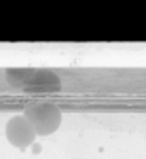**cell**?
Returning a JSON list of instances; mask_svg holds the SVG:
<instances>
[{
  "label": "cell",
  "mask_w": 146,
  "mask_h": 159,
  "mask_svg": "<svg viewBox=\"0 0 146 159\" xmlns=\"http://www.w3.org/2000/svg\"><path fill=\"white\" fill-rule=\"evenodd\" d=\"M24 118L32 125L37 135H49L61 123V111L51 103H32L24 110Z\"/></svg>",
  "instance_id": "cell-1"
},
{
  "label": "cell",
  "mask_w": 146,
  "mask_h": 159,
  "mask_svg": "<svg viewBox=\"0 0 146 159\" xmlns=\"http://www.w3.org/2000/svg\"><path fill=\"white\" fill-rule=\"evenodd\" d=\"M26 87L27 89H36V91H51V89H58L60 87V80L56 75L49 72H32V79L26 80Z\"/></svg>",
  "instance_id": "cell-3"
},
{
  "label": "cell",
  "mask_w": 146,
  "mask_h": 159,
  "mask_svg": "<svg viewBox=\"0 0 146 159\" xmlns=\"http://www.w3.org/2000/svg\"><path fill=\"white\" fill-rule=\"evenodd\" d=\"M5 135H7V140L19 149L29 147L37 137L36 130L24 118V115H17V116L10 118L7 127H5Z\"/></svg>",
  "instance_id": "cell-2"
}]
</instances>
